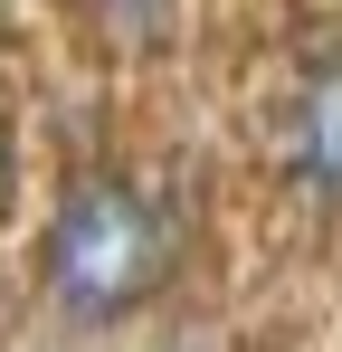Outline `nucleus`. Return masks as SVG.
<instances>
[{"label":"nucleus","mask_w":342,"mask_h":352,"mask_svg":"<svg viewBox=\"0 0 342 352\" xmlns=\"http://www.w3.org/2000/svg\"><path fill=\"white\" fill-rule=\"evenodd\" d=\"M162 276V200L124 172H86L67 181L48 219V295L67 324H114L133 314L143 286Z\"/></svg>","instance_id":"1"},{"label":"nucleus","mask_w":342,"mask_h":352,"mask_svg":"<svg viewBox=\"0 0 342 352\" xmlns=\"http://www.w3.org/2000/svg\"><path fill=\"white\" fill-rule=\"evenodd\" d=\"M295 172L342 200V58H314L295 86Z\"/></svg>","instance_id":"2"},{"label":"nucleus","mask_w":342,"mask_h":352,"mask_svg":"<svg viewBox=\"0 0 342 352\" xmlns=\"http://www.w3.org/2000/svg\"><path fill=\"white\" fill-rule=\"evenodd\" d=\"M105 10H114V29H162L171 0H105Z\"/></svg>","instance_id":"3"}]
</instances>
